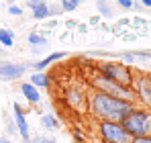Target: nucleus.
Wrapping results in <instances>:
<instances>
[{
    "label": "nucleus",
    "mask_w": 151,
    "mask_h": 143,
    "mask_svg": "<svg viewBox=\"0 0 151 143\" xmlns=\"http://www.w3.org/2000/svg\"><path fill=\"white\" fill-rule=\"evenodd\" d=\"M8 12H10L12 17H21V14H23V8H21V6H14V4H12V6H8Z\"/></svg>",
    "instance_id": "obj_18"
},
{
    "label": "nucleus",
    "mask_w": 151,
    "mask_h": 143,
    "mask_svg": "<svg viewBox=\"0 0 151 143\" xmlns=\"http://www.w3.org/2000/svg\"><path fill=\"white\" fill-rule=\"evenodd\" d=\"M80 2L76 0H61V10H76Z\"/></svg>",
    "instance_id": "obj_17"
},
{
    "label": "nucleus",
    "mask_w": 151,
    "mask_h": 143,
    "mask_svg": "<svg viewBox=\"0 0 151 143\" xmlns=\"http://www.w3.org/2000/svg\"><path fill=\"white\" fill-rule=\"evenodd\" d=\"M0 143H10V139H6V137H0Z\"/></svg>",
    "instance_id": "obj_25"
},
{
    "label": "nucleus",
    "mask_w": 151,
    "mask_h": 143,
    "mask_svg": "<svg viewBox=\"0 0 151 143\" xmlns=\"http://www.w3.org/2000/svg\"><path fill=\"white\" fill-rule=\"evenodd\" d=\"M100 76L112 80V82H116V84H121V86H127V88H131V86H133V80H135L133 74H131V70H129L127 66L114 64V61L102 64L100 66Z\"/></svg>",
    "instance_id": "obj_5"
},
{
    "label": "nucleus",
    "mask_w": 151,
    "mask_h": 143,
    "mask_svg": "<svg viewBox=\"0 0 151 143\" xmlns=\"http://www.w3.org/2000/svg\"><path fill=\"white\" fill-rule=\"evenodd\" d=\"M133 92L143 104L151 106V76L149 74H141V76H137L133 80Z\"/></svg>",
    "instance_id": "obj_6"
},
{
    "label": "nucleus",
    "mask_w": 151,
    "mask_h": 143,
    "mask_svg": "<svg viewBox=\"0 0 151 143\" xmlns=\"http://www.w3.org/2000/svg\"><path fill=\"white\" fill-rule=\"evenodd\" d=\"M31 10H33V17L35 19H47L51 14V10H49V6H47V2H39V4H33L31 6Z\"/></svg>",
    "instance_id": "obj_12"
},
{
    "label": "nucleus",
    "mask_w": 151,
    "mask_h": 143,
    "mask_svg": "<svg viewBox=\"0 0 151 143\" xmlns=\"http://www.w3.org/2000/svg\"><path fill=\"white\" fill-rule=\"evenodd\" d=\"M43 141H45L43 137H37V139H35V141H33V143H43ZM25 143H31V141H25Z\"/></svg>",
    "instance_id": "obj_23"
},
{
    "label": "nucleus",
    "mask_w": 151,
    "mask_h": 143,
    "mask_svg": "<svg viewBox=\"0 0 151 143\" xmlns=\"http://www.w3.org/2000/svg\"><path fill=\"white\" fill-rule=\"evenodd\" d=\"M92 86L98 90V92H104V94H110V96H116V98H123V100H129V102H133L135 104V92H133V88H127V86H121V84H116V82H112V80H108V78H104V76H96L94 78V82H92Z\"/></svg>",
    "instance_id": "obj_3"
},
{
    "label": "nucleus",
    "mask_w": 151,
    "mask_h": 143,
    "mask_svg": "<svg viewBox=\"0 0 151 143\" xmlns=\"http://www.w3.org/2000/svg\"><path fill=\"white\" fill-rule=\"evenodd\" d=\"M0 43L4 47H12L14 45V33L10 29H0Z\"/></svg>",
    "instance_id": "obj_13"
},
{
    "label": "nucleus",
    "mask_w": 151,
    "mask_h": 143,
    "mask_svg": "<svg viewBox=\"0 0 151 143\" xmlns=\"http://www.w3.org/2000/svg\"><path fill=\"white\" fill-rule=\"evenodd\" d=\"M43 2H53V0H43Z\"/></svg>",
    "instance_id": "obj_27"
},
{
    "label": "nucleus",
    "mask_w": 151,
    "mask_h": 143,
    "mask_svg": "<svg viewBox=\"0 0 151 143\" xmlns=\"http://www.w3.org/2000/svg\"><path fill=\"white\" fill-rule=\"evenodd\" d=\"M76 2H80V0H76Z\"/></svg>",
    "instance_id": "obj_28"
},
{
    "label": "nucleus",
    "mask_w": 151,
    "mask_h": 143,
    "mask_svg": "<svg viewBox=\"0 0 151 143\" xmlns=\"http://www.w3.org/2000/svg\"><path fill=\"white\" fill-rule=\"evenodd\" d=\"M21 90H23V96H25V98L29 100V102H33V104H37V102L41 100V94H39V88H35V86H33L31 82H25Z\"/></svg>",
    "instance_id": "obj_10"
},
{
    "label": "nucleus",
    "mask_w": 151,
    "mask_h": 143,
    "mask_svg": "<svg viewBox=\"0 0 151 143\" xmlns=\"http://www.w3.org/2000/svg\"><path fill=\"white\" fill-rule=\"evenodd\" d=\"M76 23H78V21H68L65 25H68V29H74V27H76Z\"/></svg>",
    "instance_id": "obj_21"
},
{
    "label": "nucleus",
    "mask_w": 151,
    "mask_h": 143,
    "mask_svg": "<svg viewBox=\"0 0 151 143\" xmlns=\"http://www.w3.org/2000/svg\"><path fill=\"white\" fill-rule=\"evenodd\" d=\"M27 2H29V6H33V4H39L41 0H27Z\"/></svg>",
    "instance_id": "obj_24"
},
{
    "label": "nucleus",
    "mask_w": 151,
    "mask_h": 143,
    "mask_svg": "<svg viewBox=\"0 0 151 143\" xmlns=\"http://www.w3.org/2000/svg\"><path fill=\"white\" fill-rule=\"evenodd\" d=\"M135 108L133 102L116 98V96L104 94V92H94L90 98V110L96 119L100 121H112V123H121L127 115Z\"/></svg>",
    "instance_id": "obj_1"
},
{
    "label": "nucleus",
    "mask_w": 151,
    "mask_h": 143,
    "mask_svg": "<svg viewBox=\"0 0 151 143\" xmlns=\"http://www.w3.org/2000/svg\"><path fill=\"white\" fill-rule=\"evenodd\" d=\"M43 125H45L47 129H57V127H59V123H57V119H55L53 115H45V117H43Z\"/></svg>",
    "instance_id": "obj_16"
},
{
    "label": "nucleus",
    "mask_w": 151,
    "mask_h": 143,
    "mask_svg": "<svg viewBox=\"0 0 151 143\" xmlns=\"http://www.w3.org/2000/svg\"><path fill=\"white\" fill-rule=\"evenodd\" d=\"M131 143H151V135H143V137H133Z\"/></svg>",
    "instance_id": "obj_19"
},
{
    "label": "nucleus",
    "mask_w": 151,
    "mask_h": 143,
    "mask_svg": "<svg viewBox=\"0 0 151 143\" xmlns=\"http://www.w3.org/2000/svg\"><path fill=\"white\" fill-rule=\"evenodd\" d=\"M29 43H31L33 47H37V45H39V47H45V45H47V39H45L43 35H39V33H31V35H29Z\"/></svg>",
    "instance_id": "obj_14"
},
{
    "label": "nucleus",
    "mask_w": 151,
    "mask_h": 143,
    "mask_svg": "<svg viewBox=\"0 0 151 143\" xmlns=\"http://www.w3.org/2000/svg\"><path fill=\"white\" fill-rule=\"evenodd\" d=\"M119 4H121V8H133V0H119Z\"/></svg>",
    "instance_id": "obj_20"
},
{
    "label": "nucleus",
    "mask_w": 151,
    "mask_h": 143,
    "mask_svg": "<svg viewBox=\"0 0 151 143\" xmlns=\"http://www.w3.org/2000/svg\"><path fill=\"white\" fill-rule=\"evenodd\" d=\"M141 4H143V6H147V8H151V0H141Z\"/></svg>",
    "instance_id": "obj_22"
},
{
    "label": "nucleus",
    "mask_w": 151,
    "mask_h": 143,
    "mask_svg": "<svg viewBox=\"0 0 151 143\" xmlns=\"http://www.w3.org/2000/svg\"><path fill=\"white\" fill-rule=\"evenodd\" d=\"M65 55H68L65 51H55V53H51V55H47V57H43L41 61H37V64H35V70H37V72H43L45 68H47V66H51L53 61H59V59H63Z\"/></svg>",
    "instance_id": "obj_9"
},
{
    "label": "nucleus",
    "mask_w": 151,
    "mask_h": 143,
    "mask_svg": "<svg viewBox=\"0 0 151 143\" xmlns=\"http://www.w3.org/2000/svg\"><path fill=\"white\" fill-rule=\"evenodd\" d=\"M27 64H0V80L2 82H12V80H19L23 74L27 72Z\"/></svg>",
    "instance_id": "obj_7"
},
{
    "label": "nucleus",
    "mask_w": 151,
    "mask_h": 143,
    "mask_svg": "<svg viewBox=\"0 0 151 143\" xmlns=\"http://www.w3.org/2000/svg\"><path fill=\"white\" fill-rule=\"evenodd\" d=\"M43 143H55V139H45Z\"/></svg>",
    "instance_id": "obj_26"
},
{
    "label": "nucleus",
    "mask_w": 151,
    "mask_h": 143,
    "mask_svg": "<svg viewBox=\"0 0 151 143\" xmlns=\"http://www.w3.org/2000/svg\"><path fill=\"white\" fill-rule=\"evenodd\" d=\"M14 119H17V129L23 137V141H29V125H27V117L23 113V108L19 104H14Z\"/></svg>",
    "instance_id": "obj_8"
},
{
    "label": "nucleus",
    "mask_w": 151,
    "mask_h": 143,
    "mask_svg": "<svg viewBox=\"0 0 151 143\" xmlns=\"http://www.w3.org/2000/svg\"><path fill=\"white\" fill-rule=\"evenodd\" d=\"M98 129H100V139L104 143H131L133 141V137L129 135V131H127L121 123L100 121Z\"/></svg>",
    "instance_id": "obj_4"
},
{
    "label": "nucleus",
    "mask_w": 151,
    "mask_h": 143,
    "mask_svg": "<svg viewBox=\"0 0 151 143\" xmlns=\"http://www.w3.org/2000/svg\"><path fill=\"white\" fill-rule=\"evenodd\" d=\"M121 125L129 131V135H131V137L151 135V115L147 113V110L133 108L125 119L121 121Z\"/></svg>",
    "instance_id": "obj_2"
},
{
    "label": "nucleus",
    "mask_w": 151,
    "mask_h": 143,
    "mask_svg": "<svg viewBox=\"0 0 151 143\" xmlns=\"http://www.w3.org/2000/svg\"><path fill=\"white\" fill-rule=\"evenodd\" d=\"M31 84L35 88H49V78H47L45 72H35L31 76Z\"/></svg>",
    "instance_id": "obj_11"
},
{
    "label": "nucleus",
    "mask_w": 151,
    "mask_h": 143,
    "mask_svg": "<svg viewBox=\"0 0 151 143\" xmlns=\"http://www.w3.org/2000/svg\"><path fill=\"white\" fill-rule=\"evenodd\" d=\"M96 6H98V12H100L102 17H106V19H110V17H112V10L108 8V4H106L104 0H98V2H96Z\"/></svg>",
    "instance_id": "obj_15"
}]
</instances>
